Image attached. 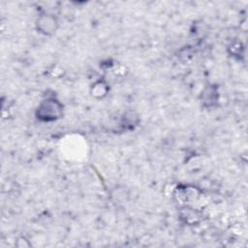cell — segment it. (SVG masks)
Returning <instances> with one entry per match:
<instances>
[{"instance_id": "cell-1", "label": "cell", "mask_w": 248, "mask_h": 248, "mask_svg": "<svg viewBox=\"0 0 248 248\" xmlns=\"http://www.w3.org/2000/svg\"><path fill=\"white\" fill-rule=\"evenodd\" d=\"M63 114L62 104L54 99L47 98L41 102L36 110V116L44 122H51L59 119Z\"/></svg>"}, {"instance_id": "cell-2", "label": "cell", "mask_w": 248, "mask_h": 248, "mask_svg": "<svg viewBox=\"0 0 248 248\" xmlns=\"http://www.w3.org/2000/svg\"><path fill=\"white\" fill-rule=\"evenodd\" d=\"M57 20L51 15H43L37 20V29L45 35H52L57 29Z\"/></svg>"}, {"instance_id": "cell-3", "label": "cell", "mask_w": 248, "mask_h": 248, "mask_svg": "<svg viewBox=\"0 0 248 248\" xmlns=\"http://www.w3.org/2000/svg\"><path fill=\"white\" fill-rule=\"evenodd\" d=\"M107 92H108V86H107V83H105L104 81H101V80L97 81L92 86L91 93L96 98H103L104 96H106Z\"/></svg>"}]
</instances>
